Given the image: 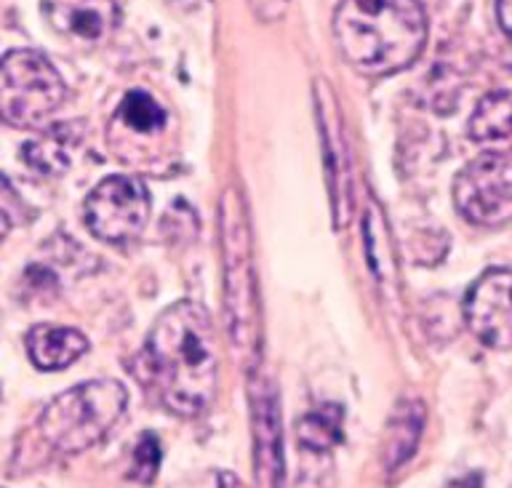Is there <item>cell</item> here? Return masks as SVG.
Instances as JSON below:
<instances>
[{
  "instance_id": "obj_1",
  "label": "cell",
  "mask_w": 512,
  "mask_h": 488,
  "mask_svg": "<svg viewBox=\"0 0 512 488\" xmlns=\"http://www.w3.org/2000/svg\"><path fill=\"white\" fill-rule=\"evenodd\" d=\"M214 326L195 302H176L152 326L139 379L160 406L176 416H198L216 392Z\"/></svg>"
},
{
  "instance_id": "obj_2",
  "label": "cell",
  "mask_w": 512,
  "mask_h": 488,
  "mask_svg": "<svg viewBox=\"0 0 512 488\" xmlns=\"http://www.w3.org/2000/svg\"><path fill=\"white\" fill-rule=\"evenodd\" d=\"M342 56L363 75H392L416 62L427 43L419 0H342L334 14Z\"/></svg>"
},
{
  "instance_id": "obj_3",
  "label": "cell",
  "mask_w": 512,
  "mask_h": 488,
  "mask_svg": "<svg viewBox=\"0 0 512 488\" xmlns=\"http://www.w3.org/2000/svg\"><path fill=\"white\" fill-rule=\"evenodd\" d=\"M219 235L224 259V315L232 344L246 360H256L262 339V312L256 288L254 248L248 214L238 187H227L219 203Z\"/></svg>"
},
{
  "instance_id": "obj_4",
  "label": "cell",
  "mask_w": 512,
  "mask_h": 488,
  "mask_svg": "<svg viewBox=\"0 0 512 488\" xmlns=\"http://www.w3.org/2000/svg\"><path fill=\"white\" fill-rule=\"evenodd\" d=\"M126 403V387L115 379L78 384L43 408L40 435L62 454H80L107 438L126 411Z\"/></svg>"
},
{
  "instance_id": "obj_5",
  "label": "cell",
  "mask_w": 512,
  "mask_h": 488,
  "mask_svg": "<svg viewBox=\"0 0 512 488\" xmlns=\"http://www.w3.org/2000/svg\"><path fill=\"white\" fill-rule=\"evenodd\" d=\"M64 96V80L38 51L16 48L0 59V118L8 126H43L62 107Z\"/></svg>"
},
{
  "instance_id": "obj_6",
  "label": "cell",
  "mask_w": 512,
  "mask_h": 488,
  "mask_svg": "<svg viewBox=\"0 0 512 488\" xmlns=\"http://www.w3.org/2000/svg\"><path fill=\"white\" fill-rule=\"evenodd\" d=\"M454 203L472 224L502 227L512 222V152H488L459 171Z\"/></svg>"
},
{
  "instance_id": "obj_7",
  "label": "cell",
  "mask_w": 512,
  "mask_h": 488,
  "mask_svg": "<svg viewBox=\"0 0 512 488\" xmlns=\"http://www.w3.org/2000/svg\"><path fill=\"white\" fill-rule=\"evenodd\" d=\"M150 222V192L134 176H110L86 200V224L99 240L131 243Z\"/></svg>"
},
{
  "instance_id": "obj_8",
  "label": "cell",
  "mask_w": 512,
  "mask_h": 488,
  "mask_svg": "<svg viewBox=\"0 0 512 488\" xmlns=\"http://www.w3.org/2000/svg\"><path fill=\"white\" fill-rule=\"evenodd\" d=\"M464 318L480 342L512 350V270L480 275L464 302Z\"/></svg>"
},
{
  "instance_id": "obj_9",
  "label": "cell",
  "mask_w": 512,
  "mask_h": 488,
  "mask_svg": "<svg viewBox=\"0 0 512 488\" xmlns=\"http://www.w3.org/2000/svg\"><path fill=\"white\" fill-rule=\"evenodd\" d=\"M278 392L264 374L251 384L254 411V470L262 488H280L283 483V440H280Z\"/></svg>"
},
{
  "instance_id": "obj_10",
  "label": "cell",
  "mask_w": 512,
  "mask_h": 488,
  "mask_svg": "<svg viewBox=\"0 0 512 488\" xmlns=\"http://www.w3.org/2000/svg\"><path fill=\"white\" fill-rule=\"evenodd\" d=\"M320 134H323V158H326L328 192H331V211H334V227H347L352 219V160L347 152V142L342 136V123L336 115V104L326 96V104H320Z\"/></svg>"
},
{
  "instance_id": "obj_11",
  "label": "cell",
  "mask_w": 512,
  "mask_h": 488,
  "mask_svg": "<svg viewBox=\"0 0 512 488\" xmlns=\"http://www.w3.org/2000/svg\"><path fill=\"white\" fill-rule=\"evenodd\" d=\"M48 24L75 40H102L118 22L115 0H40Z\"/></svg>"
},
{
  "instance_id": "obj_12",
  "label": "cell",
  "mask_w": 512,
  "mask_h": 488,
  "mask_svg": "<svg viewBox=\"0 0 512 488\" xmlns=\"http://www.w3.org/2000/svg\"><path fill=\"white\" fill-rule=\"evenodd\" d=\"M86 350L88 339L78 328L43 323V326L30 328V334H27V355L43 371H59V368L72 366Z\"/></svg>"
},
{
  "instance_id": "obj_13",
  "label": "cell",
  "mask_w": 512,
  "mask_h": 488,
  "mask_svg": "<svg viewBox=\"0 0 512 488\" xmlns=\"http://www.w3.org/2000/svg\"><path fill=\"white\" fill-rule=\"evenodd\" d=\"M470 136L494 152H512V91L480 99L470 118Z\"/></svg>"
},
{
  "instance_id": "obj_14",
  "label": "cell",
  "mask_w": 512,
  "mask_h": 488,
  "mask_svg": "<svg viewBox=\"0 0 512 488\" xmlns=\"http://www.w3.org/2000/svg\"><path fill=\"white\" fill-rule=\"evenodd\" d=\"M299 446L312 454H323L339 446L344 438V414L339 406H320L304 414L296 424Z\"/></svg>"
},
{
  "instance_id": "obj_15",
  "label": "cell",
  "mask_w": 512,
  "mask_h": 488,
  "mask_svg": "<svg viewBox=\"0 0 512 488\" xmlns=\"http://www.w3.org/2000/svg\"><path fill=\"white\" fill-rule=\"evenodd\" d=\"M166 110L152 99L147 91H131L126 99L120 102L118 112H115V123L123 128H131L134 134L152 136L166 128Z\"/></svg>"
},
{
  "instance_id": "obj_16",
  "label": "cell",
  "mask_w": 512,
  "mask_h": 488,
  "mask_svg": "<svg viewBox=\"0 0 512 488\" xmlns=\"http://www.w3.org/2000/svg\"><path fill=\"white\" fill-rule=\"evenodd\" d=\"M406 414H395L390 427V443H387V464L390 470H395L398 464H403L416 448L419 432H422V406L419 403H403Z\"/></svg>"
},
{
  "instance_id": "obj_17",
  "label": "cell",
  "mask_w": 512,
  "mask_h": 488,
  "mask_svg": "<svg viewBox=\"0 0 512 488\" xmlns=\"http://www.w3.org/2000/svg\"><path fill=\"white\" fill-rule=\"evenodd\" d=\"M22 152L24 160H27L35 171H40V174H56V171L67 168V160H70L67 142H64V136L59 134V131H48L46 136L32 139Z\"/></svg>"
},
{
  "instance_id": "obj_18",
  "label": "cell",
  "mask_w": 512,
  "mask_h": 488,
  "mask_svg": "<svg viewBox=\"0 0 512 488\" xmlns=\"http://www.w3.org/2000/svg\"><path fill=\"white\" fill-rule=\"evenodd\" d=\"M384 216L379 214V208L371 203L366 214V251L368 262L374 267V272L379 275V280H387L395 270V262H392V248L390 238H387V227H384Z\"/></svg>"
},
{
  "instance_id": "obj_19",
  "label": "cell",
  "mask_w": 512,
  "mask_h": 488,
  "mask_svg": "<svg viewBox=\"0 0 512 488\" xmlns=\"http://www.w3.org/2000/svg\"><path fill=\"white\" fill-rule=\"evenodd\" d=\"M160 467V443L155 435L144 432L134 448V464H131V478L139 483H152Z\"/></svg>"
},
{
  "instance_id": "obj_20",
  "label": "cell",
  "mask_w": 512,
  "mask_h": 488,
  "mask_svg": "<svg viewBox=\"0 0 512 488\" xmlns=\"http://www.w3.org/2000/svg\"><path fill=\"white\" fill-rule=\"evenodd\" d=\"M19 214H22V200L11 190V184L0 176V243L6 240V235L16 224Z\"/></svg>"
},
{
  "instance_id": "obj_21",
  "label": "cell",
  "mask_w": 512,
  "mask_h": 488,
  "mask_svg": "<svg viewBox=\"0 0 512 488\" xmlns=\"http://www.w3.org/2000/svg\"><path fill=\"white\" fill-rule=\"evenodd\" d=\"M251 6H254L256 14L264 16V19H275V16L283 14L286 0H251Z\"/></svg>"
},
{
  "instance_id": "obj_22",
  "label": "cell",
  "mask_w": 512,
  "mask_h": 488,
  "mask_svg": "<svg viewBox=\"0 0 512 488\" xmlns=\"http://www.w3.org/2000/svg\"><path fill=\"white\" fill-rule=\"evenodd\" d=\"M496 14H499V22H502L504 32L512 38V0H499L496 3Z\"/></svg>"
},
{
  "instance_id": "obj_23",
  "label": "cell",
  "mask_w": 512,
  "mask_h": 488,
  "mask_svg": "<svg viewBox=\"0 0 512 488\" xmlns=\"http://www.w3.org/2000/svg\"><path fill=\"white\" fill-rule=\"evenodd\" d=\"M216 488H246V486H243V480H240L238 475H232V472H222V475H219V486Z\"/></svg>"
}]
</instances>
